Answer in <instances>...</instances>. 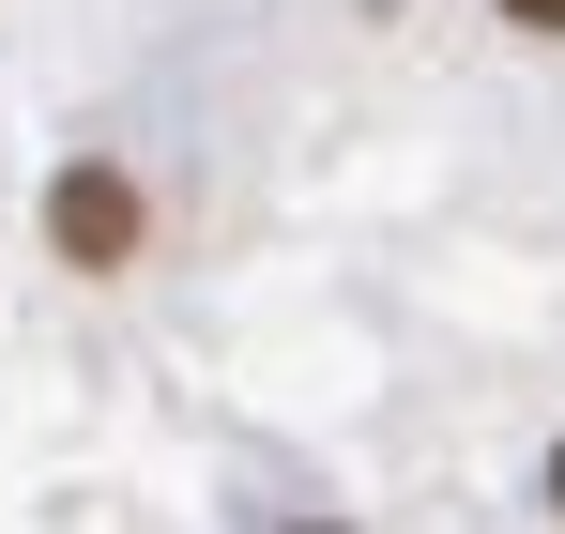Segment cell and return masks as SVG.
Masks as SVG:
<instances>
[{
    "label": "cell",
    "mask_w": 565,
    "mask_h": 534,
    "mask_svg": "<svg viewBox=\"0 0 565 534\" xmlns=\"http://www.w3.org/2000/svg\"><path fill=\"white\" fill-rule=\"evenodd\" d=\"M46 229H62V260H138V183H122V169H62V183H46Z\"/></svg>",
    "instance_id": "cell-1"
},
{
    "label": "cell",
    "mask_w": 565,
    "mask_h": 534,
    "mask_svg": "<svg viewBox=\"0 0 565 534\" xmlns=\"http://www.w3.org/2000/svg\"><path fill=\"white\" fill-rule=\"evenodd\" d=\"M489 15H520V31H565V0H489Z\"/></svg>",
    "instance_id": "cell-2"
},
{
    "label": "cell",
    "mask_w": 565,
    "mask_h": 534,
    "mask_svg": "<svg viewBox=\"0 0 565 534\" xmlns=\"http://www.w3.org/2000/svg\"><path fill=\"white\" fill-rule=\"evenodd\" d=\"M551 504H565V444H551Z\"/></svg>",
    "instance_id": "cell-3"
},
{
    "label": "cell",
    "mask_w": 565,
    "mask_h": 534,
    "mask_svg": "<svg viewBox=\"0 0 565 534\" xmlns=\"http://www.w3.org/2000/svg\"><path fill=\"white\" fill-rule=\"evenodd\" d=\"M306 534H321V520H306Z\"/></svg>",
    "instance_id": "cell-4"
}]
</instances>
